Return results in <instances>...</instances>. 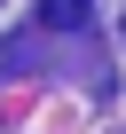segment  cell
Segmentation results:
<instances>
[{
  "mask_svg": "<svg viewBox=\"0 0 126 134\" xmlns=\"http://www.w3.org/2000/svg\"><path fill=\"white\" fill-rule=\"evenodd\" d=\"M87 16H95L87 0H39V24H47V32H79Z\"/></svg>",
  "mask_w": 126,
  "mask_h": 134,
  "instance_id": "1",
  "label": "cell"
}]
</instances>
